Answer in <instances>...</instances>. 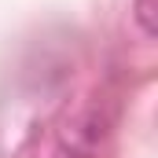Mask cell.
<instances>
[{
  "instance_id": "cell-1",
  "label": "cell",
  "mask_w": 158,
  "mask_h": 158,
  "mask_svg": "<svg viewBox=\"0 0 158 158\" xmlns=\"http://www.w3.org/2000/svg\"><path fill=\"white\" fill-rule=\"evenodd\" d=\"M136 22L147 37L158 33V22H155V0H136Z\"/></svg>"
}]
</instances>
